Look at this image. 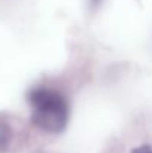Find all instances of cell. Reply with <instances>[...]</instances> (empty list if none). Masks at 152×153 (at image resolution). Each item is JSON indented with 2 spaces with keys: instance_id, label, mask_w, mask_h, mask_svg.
I'll use <instances>...</instances> for the list:
<instances>
[{
  "instance_id": "obj_1",
  "label": "cell",
  "mask_w": 152,
  "mask_h": 153,
  "mask_svg": "<svg viewBox=\"0 0 152 153\" xmlns=\"http://www.w3.org/2000/svg\"><path fill=\"white\" fill-rule=\"evenodd\" d=\"M27 101L31 107V122L46 132H61L69 122V104L61 92L51 88L28 91Z\"/></svg>"
},
{
  "instance_id": "obj_2",
  "label": "cell",
  "mask_w": 152,
  "mask_h": 153,
  "mask_svg": "<svg viewBox=\"0 0 152 153\" xmlns=\"http://www.w3.org/2000/svg\"><path fill=\"white\" fill-rule=\"evenodd\" d=\"M12 128L7 123L6 119L0 117V153H4L9 150L10 143H12Z\"/></svg>"
},
{
  "instance_id": "obj_3",
  "label": "cell",
  "mask_w": 152,
  "mask_h": 153,
  "mask_svg": "<svg viewBox=\"0 0 152 153\" xmlns=\"http://www.w3.org/2000/svg\"><path fill=\"white\" fill-rule=\"evenodd\" d=\"M131 153H152V147L149 144H143V146H139V147L133 149Z\"/></svg>"
},
{
  "instance_id": "obj_4",
  "label": "cell",
  "mask_w": 152,
  "mask_h": 153,
  "mask_svg": "<svg viewBox=\"0 0 152 153\" xmlns=\"http://www.w3.org/2000/svg\"><path fill=\"white\" fill-rule=\"evenodd\" d=\"M100 3H101V0H91V4H93L94 7H96V6H99Z\"/></svg>"
}]
</instances>
